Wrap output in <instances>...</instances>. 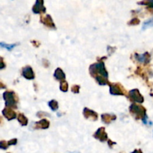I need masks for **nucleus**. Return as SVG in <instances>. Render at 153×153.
<instances>
[{
  "instance_id": "9",
  "label": "nucleus",
  "mask_w": 153,
  "mask_h": 153,
  "mask_svg": "<svg viewBox=\"0 0 153 153\" xmlns=\"http://www.w3.org/2000/svg\"><path fill=\"white\" fill-rule=\"evenodd\" d=\"M49 126V121L46 120V119L41 120L36 123V126H37V128H43V129H45V128H47Z\"/></svg>"
},
{
  "instance_id": "2",
  "label": "nucleus",
  "mask_w": 153,
  "mask_h": 153,
  "mask_svg": "<svg viewBox=\"0 0 153 153\" xmlns=\"http://www.w3.org/2000/svg\"><path fill=\"white\" fill-rule=\"evenodd\" d=\"M7 107H16V101L14 100L13 93L5 92L3 95Z\"/></svg>"
},
{
  "instance_id": "5",
  "label": "nucleus",
  "mask_w": 153,
  "mask_h": 153,
  "mask_svg": "<svg viewBox=\"0 0 153 153\" xmlns=\"http://www.w3.org/2000/svg\"><path fill=\"white\" fill-rule=\"evenodd\" d=\"M130 97L134 101L137 102H143V97L140 95L139 91L137 90L134 89L130 91Z\"/></svg>"
},
{
  "instance_id": "21",
  "label": "nucleus",
  "mask_w": 153,
  "mask_h": 153,
  "mask_svg": "<svg viewBox=\"0 0 153 153\" xmlns=\"http://www.w3.org/2000/svg\"><path fill=\"white\" fill-rule=\"evenodd\" d=\"M143 4H148V5L151 6V7H153V0H146V1H143Z\"/></svg>"
},
{
  "instance_id": "12",
  "label": "nucleus",
  "mask_w": 153,
  "mask_h": 153,
  "mask_svg": "<svg viewBox=\"0 0 153 153\" xmlns=\"http://www.w3.org/2000/svg\"><path fill=\"white\" fill-rule=\"evenodd\" d=\"M55 77L58 80H64L65 79V74H64V72L61 70V69H57L56 71H55V74H54Z\"/></svg>"
},
{
  "instance_id": "19",
  "label": "nucleus",
  "mask_w": 153,
  "mask_h": 153,
  "mask_svg": "<svg viewBox=\"0 0 153 153\" xmlns=\"http://www.w3.org/2000/svg\"><path fill=\"white\" fill-rule=\"evenodd\" d=\"M67 88H68V85L66 82H62L61 83V90L64 92L67 91Z\"/></svg>"
},
{
  "instance_id": "7",
  "label": "nucleus",
  "mask_w": 153,
  "mask_h": 153,
  "mask_svg": "<svg viewBox=\"0 0 153 153\" xmlns=\"http://www.w3.org/2000/svg\"><path fill=\"white\" fill-rule=\"evenodd\" d=\"M45 7L43 5V0H37V3L34 5V8H33V11L34 13H40L41 11L44 12L45 11Z\"/></svg>"
},
{
  "instance_id": "10",
  "label": "nucleus",
  "mask_w": 153,
  "mask_h": 153,
  "mask_svg": "<svg viewBox=\"0 0 153 153\" xmlns=\"http://www.w3.org/2000/svg\"><path fill=\"white\" fill-rule=\"evenodd\" d=\"M136 57H137V59L139 61H140L141 63H147L149 62V55L148 53H145L143 55H136Z\"/></svg>"
},
{
  "instance_id": "20",
  "label": "nucleus",
  "mask_w": 153,
  "mask_h": 153,
  "mask_svg": "<svg viewBox=\"0 0 153 153\" xmlns=\"http://www.w3.org/2000/svg\"><path fill=\"white\" fill-rule=\"evenodd\" d=\"M8 146V143H6L5 141H0V149H6Z\"/></svg>"
},
{
  "instance_id": "11",
  "label": "nucleus",
  "mask_w": 153,
  "mask_h": 153,
  "mask_svg": "<svg viewBox=\"0 0 153 153\" xmlns=\"http://www.w3.org/2000/svg\"><path fill=\"white\" fill-rule=\"evenodd\" d=\"M84 115H85V117L86 118L93 117L94 118V120H97V114H96L95 112L89 110V109L88 108H85V110H84Z\"/></svg>"
},
{
  "instance_id": "27",
  "label": "nucleus",
  "mask_w": 153,
  "mask_h": 153,
  "mask_svg": "<svg viewBox=\"0 0 153 153\" xmlns=\"http://www.w3.org/2000/svg\"><path fill=\"white\" fill-rule=\"evenodd\" d=\"M76 153H79V152H76Z\"/></svg>"
},
{
  "instance_id": "1",
  "label": "nucleus",
  "mask_w": 153,
  "mask_h": 153,
  "mask_svg": "<svg viewBox=\"0 0 153 153\" xmlns=\"http://www.w3.org/2000/svg\"><path fill=\"white\" fill-rule=\"evenodd\" d=\"M130 111L134 114L136 116V117L138 119V118H142V119H145L146 118V110H145L144 108H143L142 106L137 105H131V107H130Z\"/></svg>"
},
{
  "instance_id": "25",
  "label": "nucleus",
  "mask_w": 153,
  "mask_h": 153,
  "mask_svg": "<svg viewBox=\"0 0 153 153\" xmlns=\"http://www.w3.org/2000/svg\"><path fill=\"white\" fill-rule=\"evenodd\" d=\"M131 153H143V152H141V150H140V149H135L134 152H131Z\"/></svg>"
},
{
  "instance_id": "17",
  "label": "nucleus",
  "mask_w": 153,
  "mask_h": 153,
  "mask_svg": "<svg viewBox=\"0 0 153 153\" xmlns=\"http://www.w3.org/2000/svg\"><path fill=\"white\" fill-rule=\"evenodd\" d=\"M153 26V18L149 19L146 22H145L143 25V29H146V28H149V27Z\"/></svg>"
},
{
  "instance_id": "26",
  "label": "nucleus",
  "mask_w": 153,
  "mask_h": 153,
  "mask_svg": "<svg viewBox=\"0 0 153 153\" xmlns=\"http://www.w3.org/2000/svg\"><path fill=\"white\" fill-rule=\"evenodd\" d=\"M4 86L2 85V84L0 83V88H4Z\"/></svg>"
},
{
  "instance_id": "8",
  "label": "nucleus",
  "mask_w": 153,
  "mask_h": 153,
  "mask_svg": "<svg viewBox=\"0 0 153 153\" xmlns=\"http://www.w3.org/2000/svg\"><path fill=\"white\" fill-rule=\"evenodd\" d=\"M2 113L3 114H4V116L8 120L14 119V118L16 117V114H15V112L13 111H12L11 109L9 108H7L4 109Z\"/></svg>"
},
{
  "instance_id": "18",
  "label": "nucleus",
  "mask_w": 153,
  "mask_h": 153,
  "mask_svg": "<svg viewBox=\"0 0 153 153\" xmlns=\"http://www.w3.org/2000/svg\"><path fill=\"white\" fill-rule=\"evenodd\" d=\"M0 46H1V47H3V48H6V49H8V50H10V49H12L13 47H14L15 44L7 45V44H5V43H0Z\"/></svg>"
},
{
  "instance_id": "23",
  "label": "nucleus",
  "mask_w": 153,
  "mask_h": 153,
  "mask_svg": "<svg viewBox=\"0 0 153 153\" xmlns=\"http://www.w3.org/2000/svg\"><path fill=\"white\" fill-rule=\"evenodd\" d=\"M79 86H74L73 88H72V91H73L74 93H79Z\"/></svg>"
},
{
  "instance_id": "4",
  "label": "nucleus",
  "mask_w": 153,
  "mask_h": 153,
  "mask_svg": "<svg viewBox=\"0 0 153 153\" xmlns=\"http://www.w3.org/2000/svg\"><path fill=\"white\" fill-rule=\"evenodd\" d=\"M94 137L102 142L106 141L108 139V135L106 134L105 131V128H99L97 132L95 133V134H94Z\"/></svg>"
},
{
  "instance_id": "6",
  "label": "nucleus",
  "mask_w": 153,
  "mask_h": 153,
  "mask_svg": "<svg viewBox=\"0 0 153 153\" xmlns=\"http://www.w3.org/2000/svg\"><path fill=\"white\" fill-rule=\"evenodd\" d=\"M22 75L24 77L27 79H33L34 78V73H33L32 69L30 67H26L22 70Z\"/></svg>"
},
{
  "instance_id": "15",
  "label": "nucleus",
  "mask_w": 153,
  "mask_h": 153,
  "mask_svg": "<svg viewBox=\"0 0 153 153\" xmlns=\"http://www.w3.org/2000/svg\"><path fill=\"white\" fill-rule=\"evenodd\" d=\"M18 120H19V122L20 123L22 126H25L28 123V120H27L26 117L22 114L19 115V117H18Z\"/></svg>"
},
{
  "instance_id": "16",
  "label": "nucleus",
  "mask_w": 153,
  "mask_h": 153,
  "mask_svg": "<svg viewBox=\"0 0 153 153\" xmlns=\"http://www.w3.org/2000/svg\"><path fill=\"white\" fill-rule=\"evenodd\" d=\"M49 105L52 111H56L58 108V102H56L55 100H52L51 102H49Z\"/></svg>"
},
{
  "instance_id": "13",
  "label": "nucleus",
  "mask_w": 153,
  "mask_h": 153,
  "mask_svg": "<svg viewBox=\"0 0 153 153\" xmlns=\"http://www.w3.org/2000/svg\"><path fill=\"white\" fill-rule=\"evenodd\" d=\"M42 22H43L45 25H46L47 26H49V27L55 26V25H54L53 21H52V18H51L50 16H49V15H48V16H46L45 18H43V19H42Z\"/></svg>"
},
{
  "instance_id": "22",
  "label": "nucleus",
  "mask_w": 153,
  "mask_h": 153,
  "mask_svg": "<svg viewBox=\"0 0 153 153\" xmlns=\"http://www.w3.org/2000/svg\"><path fill=\"white\" fill-rule=\"evenodd\" d=\"M16 142H17V140H16V139H13V140H10V141H8V146H10V145H15L16 143Z\"/></svg>"
},
{
  "instance_id": "3",
  "label": "nucleus",
  "mask_w": 153,
  "mask_h": 153,
  "mask_svg": "<svg viewBox=\"0 0 153 153\" xmlns=\"http://www.w3.org/2000/svg\"><path fill=\"white\" fill-rule=\"evenodd\" d=\"M110 92L111 94L114 95H124L126 91H124L123 88L118 84H115L111 86Z\"/></svg>"
},
{
  "instance_id": "24",
  "label": "nucleus",
  "mask_w": 153,
  "mask_h": 153,
  "mask_svg": "<svg viewBox=\"0 0 153 153\" xmlns=\"http://www.w3.org/2000/svg\"><path fill=\"white\" fill-rule=\"evenodd\" d=\"M4 67V64L3 63L2 58L0 57V70H1V69H3Z\"/></svg>"
},
{
  "instance_id": "14",
  "label": "nucleus",
  "mask_w": 153,
  "mask_h": 153,
  "mask_svg": "<svg viewBox=\"0 0 153 153\" xmlns=\"http://www.w3.org/2000/svg\"><path fill=\"white\" fill-rule=\"evenodd\" d=\"M102 120L104 121L105 123H109L111 122L113 120H115V116L111 114H103L102 116Z\"/></svg>"
}]
</instances>
